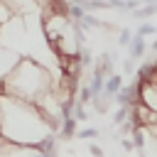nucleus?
Instances as JSON below:
<instances>
[{
	"label": "nucleus",
	"mask_w": 157,
	"mask_h": 157,
	"mask_svg": "<svg viewBox=\"0 0 157 157\" xmlns=\"http://www.w3.org/2000/svg\"><path fill=\"white\" fill-rule=\"evenodd\" d=\"M25 56L20 54V52H15V49H10V47H2L0 44V86L5 83V78L20 66V61H22Z\"/></svg>",
	"instance_id": "nucleus-3"
},
{
	"label": "nucleus",
	"mask_w": 157,
	"mask_h": 157,
	"mask_svg": "<svg viewBox=\"0 0 157 157\" xmlns=\"http://www.w3.org/2000/svg\"><path fill=\"white\" fill-rule=\"evenodd\" d=\"M113 96H108V93H103V96H98V98H93V108H96V113H108L110 110V105H113Z\"/></svg>",
	"instance_id": "nucleus-8"
},
{
	"label": "nucleus",
	"mask_w": 157,
	"mask_h": 157,
	"mask_svg": "<svg viewBox=\"0 0 157 157\" xmlns=\"http://www.w3.org/2000/svg\"><path fill=\"white\" fill-rule=\"evenodd\" d=\"M88 152H91V155H93V157H103V150H101V147H98V145H93V142H91V145H88Z\"/></svg>",
	"instance_id": "nucleus-14"
},
{
	"label": "nucleus",
	"mask_w": 157,
	"mask_h": 157,
	"mask_svg": "<svg viewBox=\"0 0 157 157\" xmlns=\"http://www.w3.org/2000/svg\"><path fill=\"white\" fill-rule=\"evenodd\" d=\"M56 78L52 76V71L32 59V56H25L20 61V66L5 78V83L0 86V96H10V98H20V101H27V103H39L47 93H52Z\"/></svg>",
	"instance_id": "nucleus-2"
},
{
	"label": "nucleus",
	"mask_w": 157,
	"mask_h": 157,
	"mask_svg": "<svg viewBox=\"0 0 157 157\" xmlns=\"http://www.w3.org/2000/svg\"><path fill=\"white\" fill-rule=\"evenodd\" d=\"M0 157H47L39 147H27V145H15L7 140H0Z\"/></svg>",
	"instance_id": "nucleus-4"
},
{
	"label": "nucleus",
	"mask_w": 157,
	"mask_h": 157,
	"mask_svg": "<svg viewBox=\"0 0 157 157\" xmlns=\"http://www.w3.org/2000/svg\"><path fill=\"white\" fill-rule=\"evenodd\" d=\"M140 103L157 113V76L150 81H140Z\"/></svg>",
	"instance_id": "nucleus-5"
},
{
	"label": "nucleus",
	"mask_w": 157,
	"mask_h": 157,
	"mask_svg": "<svg viewBox=\"0 0 157 157\" xmlns=\"http://www.w3.org/2000/svg\"><path fill=\"white\" fill-rule=\"evenodd\" d=\"M96 135H98V128H86V130H78V132H76L78 140H91V137H96Z\"/></svg>",
	"instance_id": "nucleus-12"
},
{
	"label": "nucleus",
	"mask_w": 157,
	"mask_h": 157,
	"mask_svg": "<svg viewBox=\"0 0 157 157\" xmlns=\"http://www.w3.org/2000/svg\"><path fill=\"white\" fill-rule=\"evenodd\" d=\"M132 37H135V34H132V32H130V29L125 27V29H120V37H118V44H120V47H130V44H132Z\"/></svg>",
	"instance_id": "nucleus-10"
},
{
	"label": "nucleus",
	"mask_w": 157,
	"mask_h": 157,
	"mask_svg": "<svg viewBox=\"0 0 157 157\" xmlns=\"http://www.w3.org/2000/svg\"><path fill=\"white\" fill-rule=\"evenodd\" d=\"M71 118L76 120V123H83V120H88V115H86V105L83 103H74V108H71Z\"/></svg>",
	"instance_id": "nucleus-9"
},
{
	"label": "nucleus",
	"mask_w": 157,
	"mask_h": 157,
	"mask_svg": "<svg viewBox=\"0 0 157 157\" xmlns=\"http://www.w3.org/2000/svg\"><path fill=\"white\" fill-rule=\"evenodd\" d=\"M0 120H2V113H0Z\"/></svg>",
	"instance_id": "nucleus-15"
},
{
	"label": "nucleus",
	"mask_w": 157,
	"mask_h": 157,
	"mask_svg": "<svg viewBox=\"0 0 157 157\" xmlns=\"http://www.w3.org/2000/svg\"><path fill=\"white\" fill-rule=\"evenodd\" d=\"M123 88H125V86H123V78H120L118 74H113L110 78H105V93H108V96H118Z\"/></svg>",
	"instance_id": "nucleus-7"
},
{
	"label": "nucleus",
	"mask_w": 157,
	"mask_h": 157,
	"mask_svg": "<svg viewBox=\"0 0 157 157\" xmlns=\"http://www.w3.org/2000/svg\"><path fill=\"white\" fill-rule=\"evenodd\" d=\"M155 32H157V27H155V25H150V22H145V25H140V27H137V32H135V34H140V37H150V34H155Z\"/></svg>",
	"instance_id": "nucleus-11"
},
{
	"label": "nucleus",
	"mask_w": 157,
	"mask_h": 157,
	"mask_svg": "<svg viewBox=\"0 0 157 157\" xmlns=\"http://www.w3.org/2000/svg\"><path fill=\"white\" fill-rule=\"evenodd\" d=\"M145 54H147V42H145V37L135 34L132 44H130V59H142Z\"/></svg>",
	"instance_id": "nucleus-6"
},
{
	"label": "nucleus",
	"mask_w": 157,
	"mask_h": 157,
	"mask_svg": "<svg viewBox=\"0 0 157 157\" xmlns=\"http://www.w3.org/2000/svg\"><path fill=\"white\" fill-rule=\"evenodd\" d=\"M0 140L27 147H42L47 140L59 135V130L42 115V110L34 103L0 96Z\"/></svg>",
	"instance_id": "nucleus-1"
},
{
	"label": "nucleus",
	"mask_w": 157,
	"mask_h": 157,
	"mask_svg": "<svg viewBox=\"0 0 157 157\" xmlns=\"http://www.w3.org/2000/svg\"><path fill=\"white\" fill-rule=\"evenodd\" d=\"M123 71H125V74H132V71H135V59H125Z\"/></svg>",
	"instance_id": "nucleus-13"
}]
</instances>
